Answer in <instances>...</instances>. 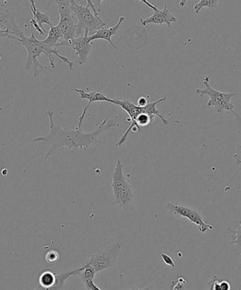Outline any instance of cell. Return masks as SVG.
<instances>
[{"instance_id":"6da1fadb","label":"cell","mask_w":241,"mask_h":290,"mask_svg":"<svg viewBox=\"0 0 241 290\" xmlns=\"http://www.w3.org/2000/svg\"><path fill=\"white\" fill-rule=\"evenodd\" d=\"M49 121V132L48 134L42 137L35 138L34 143H41L44 146H48L49 149L46 154L44 159L47 160L51 156L55 155L59 151L64 150L65 148L72 149L74 151L78 149H84L87 150L90 145L103 144L102 142L97 139L99 135L103 132L111 130L114 127L119 126L113 120L109 121L105 118L99 125L95 131L91 133H84L82 129H68L55 124L53 120V112L47 110L46 112Z\"/></svg>"},{"instance_id":"7a4b0ae2","label":"cell","mask_w":241,"mask_h":290,"mask_svg":"<svg viewBox=\"0 0 241 290\" xmlns=\"http://www.w3.org/2000/svg\"><path fill=\"white\" fill-rule=\"evenodd\" d=\"M11 39L19 41L27 51V59L25 62L24 67L27 71L33 69L34 77H37L39 75V70H46L47 69V67H44L39 62L40 57L42 54H44L48 57L49 64H50L52 70L55 68L53 55L57 56L64 63L67 64L69 70H74V63L67 57L60 55L57 48L46 45L42 41L36 39V36H34V28L32 26H31V35L29 37H26L23 33L19 37H12Z\"/></svg>"},{"instance_id":"3957f363","label":"cell","mask_w":241,"mask_h":290,"mask_svg":"<svg viewBox=\"0 0 241 290\" xmlns=\"http://www.w3.org/2000/svg\"><path fill=\"white\" fill-rule=\"evenodd\" d=\"M86 1L85 6L74 0L70 1L71 9L78 19L75 38L82 36L83 30L85 35L91 36L106 25L99 16L98 8L90 0Z\"/></svg>"},{"instance_id":"277c9868","label":"cell","mask_w":241,"mask_h":290,"mask_svg":"<svg viewBox=\"0 0 241 290\" xmlns=\"http://www.w3.org/2000/svg\"><path fill=\"white\" fill-rule=\"evenodd\" d=\"M123 164L120 159H117L116 166L112 174V189H113V204L117 205L125 211L133 210L135 194L133 187L125 179L123 171Z\"/></svg>"},{"instance_id":"5b68a950","label":"cell","mask_w":241,"mask_h":290,"mask_svg":"<svg viewBox=\"0 0 241 290\" xmlns=\"http://www.w3.org/2000/svg\"><path fill=\"white\" fill-rule=\"evenodd\" d=\"M203 84L205 87L204 90L197 89L196 92L201 98H202L204 96H209V100L207 102V107H214L219 113H223L226 110L234 113V106L232 104V99L233 97H235V93H225L214 90L209 85V76L204 77Z\"/></svg>"},{"instance_id":"8992f818","label":"cell","mask_w":241,"mask_h":290,"mask_svg":"<svg viewBox=\"0 0 241 290\" xmlns=\"http://www.w3.org/2000/svg\"><path fill=\"white\" fill-rule=\"evenodd\" d=\"M120 250L121 245L119 242H115L107 246L105 250H100L92 254L85 263L92 266L96 273L108 269L116 264Z\"/></svg>"},{"instance_id":"52a82bcc","label":"cell","mask_w":241,"mask_h":290,"mask_svg":"<svg viewBox=\"0 0 241 290\" xmlns=\"http://www.w3.org/2000/svg\"><path fill=\"white\" fill-rule=\"evenodd\" d=\"M58 6L59 21L58 25L63 35V40L72 41L74 40L77 31V24L74 21L73 11L70 7V1H56Z\"/></svg>"},{"instance_id":"ba28073f","label":"cell","mask_w":241,"mask_h":290,"mask_svg":"<svg viewBox=\"0 0 241 290\" xmlns=\"http://www.w3.org/2000/svg\"><path fill=\"white\" fill-rule=\"evenodd\" d=\"M166 209L172 215L176 216L178 218L184 217L188 219L190 222L197 226L198 230L201 233H205L207 230H212L214 227L209 224L205 223L202 216L192 208L186 206L179 205L174 203H167Z\"/></svg>"},{"instance_id":"9c48e42d","label":"cell","mask_w":241,"mask_h":290,"mask_svg":"<svg viewBox=\"0 0 241 290\" xmlns=\"http://www.w3.org/2000/svg\"><path fill=\"white\" fill-rule=\"evenodd\" d=\"M140 2L146 4L148 7L153 10V14L149 18L140 19V22L142 25L145 26L150 24H154L156 25L161 26L166 24V26L170 28L171 26V23H176L177 21V19L171 13H170L166 4H164V9L162 10H160L156 5H154L147 0H140Z\"/></svg>"},{"instance_id":"30bf717a","label":"cell","mask_w":241,"mask_h":290,"mask_svg":"<svg viewBox=\"0 0 241 290\" xmlns=\"http://www.w3.org/2000/svg\"><path fill=\"white\" fill-rule=\"evenodd\" d=\"M87 37L88 36L84 34L80 37L75 38L72 41L62 40L59 46H67V47L72 48L76 52V55L77 57L76 61L77 64L82 65L86 63L89 53L93 46V43L89 41Z\"/></svg>"},{"instance_id":"8fae6325","label":"cell","mask_w":241,"mask_h":290,"mask_svg":"<svg viewBox=\"0 0 241 290\" xmlns=\"http://www.w3.org/2000/svg\"><path fill=\"white\" fill-rule=\"evenodd\" d=\"M74 92L79 94L80 98L81 99L88 100V103L85 105V108L82 110L81 115L79 118V124H78V129H81L82 121H83L85 115L86 114L87 109L90 105L94 102H110L112 103V98H109L103 94L97 92H86L85 90L81 89H74Z\"/></svg>"},{"instance_id":"7c38bea8","label":"cell","mask_w":241,"mask_h":290,"mask_svg":"<svg viewBox=\"0 0 241 290\" xmlns=\"http://www.w3.org/2000/svg\"><path fill=\"white\" fill-rule=\"evenodd\" d=\"M16 15L9 10L5 11L0 15V29L9 36V38L19 37L23 31L16 25Z\"/></svg>"},{"instance_id":"4fadbf2b","label":"cell","mask_w":241,"mask_h":290,"mask_svg":"<svg viewBox=\"0 0 241 290\" xmlns=\"http://www.w3.org/2000/svg\"><path fill=\"white\" fill-rule=\"evenodd\" d=\"M30 3H31V11L34 15V18L30 21L31 26L34 28L40 35L44 36V34H47V31L44 29L43 24H47L49 27H52L53 24L51 22L50 18H49L48 14L41 12L39 9L36 8L34 1L31 0Z\"/></svg>"},{"instance_id":"5bb4252c","label":"cell","mask_w":241,"mask_h":290,"mask_svg":"<svg viewBox=\"0 0 241 290\" xmlns=\"http://www.w3.org/2000/svg\"><path fill=\"white\" fill-rule=\"evenodd\" d=\"M227 234L229 235L231 250L234 255H241V220H234V225L228 227ZM241 270V263L239 265Z\"/></svg>"},{"instance_id":"9a60e30c","label":"cell","mask_w":241,"mask_h":290,"mask_svg":"<svg viewBox=\"0 0 241 290\" xmlns=\"http://www.w3.org/2000/svg\"><path fill=\"white\" fill-rule=\"evenodd\" d=\"M125 20L124 16H120V19H119L118 23L116 25L112 26L111 28L106 29V28H103V29H100V30L97 31L96 33L92 34L91 36H89L87 37L89 41L92 42L95 40H105L107 42L110 43V45L115 49H118V47H117L115 45L113 42L112 41V37L115 36L120 29V26L121 25L122 23Z\"/></svg>"},{"instance_id":"2e32d148","label":"cell","mask_w":241,"mask_h":290,"mask_svg":"<svg viewBox=\"0 0 241 290\" xmlns=\"http://www.w3.org/2000/svg\"><path fill=\"white\" fill-rule=\"evenodd\" d=\"M63 40L62 31L58 24L57 26H52L50 27L49 32L47 33V37L44 40L41 41L46 45L52 46V47H59L61 41Z\"/></svg>"},{"instance_id":"e0dca14e","label":"cell","mask_w":241,"mask_h":290,"mask_svg":"<svg viewBox=\"0 0 241 290\" xmlns=\"http://www.w3.org/2000/svg\"><path fill=\"white\" fill-rule=\"evenodd\" d=\"M80 268H81V270H80L79 275L80 276V280H82V283H85L87 280H93L96 273H95L92 266L85 263Z\"/></svg>"},{"instance_id":"ac0fdd59","label":"cell","mask_w":241,"mask_h":290,"mask_svg":"<svg viewBox=\"0 0 241 290\" xmlns=\"http://www.w3.org/2000/svg\"><path fill=\"white\" fill-rule=\"evenodd\" d=\"M218 4H219L218 0H201L194 6L195 11L196 14H199L200 11L204 8H209L211 9H217Z\"/></svg>"},{"instance_id":"d6986e66","label":"cell","mask_w":241,"mask_h":290,"mask_svg":"<svg viewBox=\"0 0 241 290\" xmlns=\"http://www.w3.org/2000/svg\"><path fill=\"white\" fill-rule=\"evenodd\" d=\"M222 281V279L214 275L212 279L207 283V290H222V287H221Z\"/></svg>"},{"instance_id":"ffe728a7","label":"cell","mask_w":241,"mask_h":290,"mask_svg":"<svg viewBox=\"0 0 241 290\" xmlns=\"http://www.w3.org/2000/svg\"><path fill=\"white\" fill-rule=\"evenodd\" d=\"M45 258L46 260H47L48 263H54V262L57 261V260L59 259V255L57 251L51 250V251L48 252V253L46 254Z\"/></svg>"},{"instance_id":"44dd1931","label":"cell","mask_w":241,"mask_h":290,"mask_svg":"<svg viewBox=\"0 0 241 290\" xmlns=\"http://www.w3.org/2000/svg\"><path fill=\"white\" fill-rule=\"evenodd\" d=\"M85 290H102L94 283L93 280H87L83 283Z\"/></svg>"},{"instance_id":"7402d4cb","label":"cell","mask_w":241,"mask_h":290,"mask_svg":"<svg viewBox=\"0 0 241 290\" xmlns=\"http://www.w3.org/2000/svg\"><path fill=\"white\" fill-rule=\"evenodd\" d=\"M161 257L165 264L169 265V266L171 267L172 268H175L174 260H172V258L169 255L164 254V253H161Z\"/></svg>"},{"instance_id":"603a6c76","label":"cell","mask_w":241,"mask_h":290,"mask_svg":"<svg viewBox=\"0 0 241 290\" xmlns=\"http://www.w3.org/2000/svg\"><path fill=\"white\" fill-rule=\"evenodd\" d=\"M148 100L146 97H140L138 100V105L140 107H144L148 104Z\"/></svg>"},{"instance_id":"cb8c5ba5","label":"cell","mask_w":241,"mask_h":290,"mask_svg":"<svg viewBox=\"0 0 241 290\" xmlns=\"http://www.w3.org/2000/svg\"><path fill=\"white\" fill-rule=\"evenodd\" d=\"M221 287H222V290H231V285L227 280H222L221 283Z\"/></svg>"},{"instance_id":"d4e9b609","label":"cell","mask_w":241,"mask_h":290,"mask_svg":"<svg viewBox=\"0 0 241 290\" xmlns=\"http://www.w3.org/2000/svg\"><path fill=\"white\" fill-rule=\"evenodd\" d=\"M129 290H154V285H150L148 286L145 287L144 288H140H140H132Z\"/></svg>"},{"instance_id":"484cf974","label":"cell","mask_w":241,"mask_h":290,"mask_svg":"<svg viewBox=\"0 0 241 290\" xmlns=\"http://www.w3.org/2000/svg\"><path fill=\"white\" fill-rule=\"evenodd\" d=\"M173 290H184V288H183V285L182 284V283H181V282H178V283L174 285V288H173Z\"/></svg>"}]
</instances>
